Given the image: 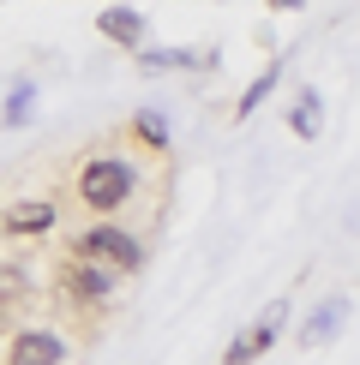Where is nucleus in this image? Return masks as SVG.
Wrapping results in <instances>:
<instances>
[{
	"mask_svg": "<svg viewBox=\"0 0 360 365\" xmlns=\"http://www.w3.org/2000/svg\"><path fill=\"white\" fill-rule=\"evenodd\" d=\"M132 197V168L120 156H90L79 168V204H90L96 216H114Z\"/></svg>",
	"mask_w": 360,
	"mask_h": 365,
	"instance_id": "obj_1",
	"label": "nucleus"
},
{
	"mask_svg": "<svg viewBox=\"0 0 360 365\" xmlns=\"http://www.w3.org/2000/svg\"><path fill=\"white\" fill-rule=\"evenodd\" d=\"M72 257H84V264H102V269H114V276H132V269L144 264V246L126 234V227L102 222V227H90V234L72 240Z\"/></svg>",
	"mask_w": 360,
	"mask_h": 365,
	"instance_id": "obj_2",
	"label": "nucleus"
},
{
	"mask_svg": "<svg viewBox=\"0 0 360 365\" xmlns=\"http://www.w3.org/2000/svg\"><path fill=\"white\" fill-rule=\"evenodd\" d=\"M54 287H60V306H66V312H109V299H114V269L72 257V264L60 269Z\"/></svg>",
	"mask_w": 360,
	"mask_h": 365,
	"instance_id": "obj_3",
	"label": "nucleus"
},
{
	"mask_svg": "<svg viewBox=\"0 0 360 365\" xmlns=\"http://www.w3.org/2000/svg\"><path fill=\"white\" fill-rule=\"evenodd\" d=\"M282 312H289V306L276 299V306H270L259 324L240 329V336L229 341V354H222V365H252V359H264V354H270V341H276V329H282Z\"/></svg>",
	"mask_w": 360,
	"mask_h": 365,
	"instance_id": "obj_4",
	"label": "nucleus"
},
{
	"mask_svg": "<svg viewBox=\"0 0 360 365\" xmlns=\"http://www.w3.org/2000/svg\"><path fill=\"white\" fill-rule=\"evenodd\" d=\"M66 359V341L54 329H19L6 347V365H60Z\"/></svg>",
	"mask_w": 360,
	"mask_h": 365,
	"instance_id": "obj_5",
	"label": "nucleus"
},
{
	"mask_svg": "<svg viewBox=\"0 0 360 365\" xmlns=\"http://www.w3.org/2000/svg\"><path fill=\"white\" fill-rule=\"evenodd\" d=\"M144 72H216V48H139Z\"/></svg>",
	"mask_w": 360,
	"mask_h": 365,
	"instance_id": "obj_6",
	"label": "nucleus"
},
{
	"mask_svg": "<svg viewBox=\"0 0 360 365\" xmlns=\"http://www.w3.org/2000/svg\"><path fill=\"white\" fill-rule=\"evenodd\" d=\"M96 30H102L109 42H120V48H132V54L144 48V12H139V6H102Z\"/></svg>",
	"mask_w": 360,
	"mask_h": 365,
	"instance_id": "obj_7",
	"label": "nucleus"
},
{
	"mask_svg": "<svg viewBox=\"0 0 360 365\" xmlns=\"http://www.w3.org/2000/svg\"><path fill=\"white\" fill-rule=\"evenodd\" d=\"M6 227H12V234H49V227H54V204H42V197L12 204L6 210Z\"/></svg>",
	"mask_w": 360,
	"mask_h": 365,
	"instance_id": "obj_8",
	"label": "nucleus"
},
{
	"mask_svg": "<svg viewBox=\"0 0 360 365\" xmlns=\"http://www.w3.org/2000/svg\"><path fill=\"white\" fill-rule=\"evenodd\" d=\"M276 78H282V54L270 60V66H264V72H259V78H252L246 90H240V102H234V120H252V114H259V102L270 96V90H276Z\"/></svg>",
	"mask_w": 360,
	"mask_h": 365,
	"instance_id": "obj_9",
	"label": "nucleus"
},
{
	"mask_svg": "<svg viewBox=\"0 0 360 365\" xmlns=\"http://www.w3.org/2000/svg\"><path fill=\"white\" fill-rule=\"evenodd\" d=\"M342 317H349V299H324L319 312L306 317V347H319V341H330L342 329Z\"/></svg>",
	"mask_w": 360,
	"mask_h": 365,
	"instance_id": "obj_10",
	"label": "nucleus"
},
{
	"mask_svg": "<svg viewBox=\"0 0 360 365\" xmlns=\"http://www.w3.org/2000/svg\"><path fill=\"white\" fill-rule=\"evenodd\" d=\"M319 126H324V102H319V90H306L289 114V132L294 138H319Z\"/></svg>",
	"mask_w": 360,
	"mask_h": 365,
	"instance_id": "obj_11",
	"label": "nucleus"
},
{
	"mask_svg": "<svg viewBox=\"0 0 360 365\" xmlns=\"http://www.w3.org/2000/svg\"><path fill=\"white\" fill-rule=\"evenodd\" d=\"M132 138H139L144 150H169V120H162L156 108H139L132 114Z\"/></svg>",
	"mask_w": 360,
	"mask_h": 365,
	"instance_id": "obj_12",
	"label": "nucleus"
},
{
	"mask_svg": "<svg viewBox=\"0 0 360 365\" xmlns=\"http://www.w3.org/2000/svg\"><path fill=\"white\" fill-rule=\"evenodd\" d=\"M30 114H36V90H30V84H12L6 108H0V126H24Z\"/></svg>",
	"mask_w": 360,
	"mask_h": 365,
	"instance_id": "obj_13",
	"label": "nucleus"
},
{
	"mask_svg": "<svg viewBox=\"0 0 360 365\" xmlns=\"http://www.w3.org/2000/svg\"><path fill=\"white\" fill-rule=\"evenodd\" d=\"M19 294H24V276H19L12 264H0V317H6V306H12Z\"/></svg>",
	"mask_w": 360,
	"mask_h": 365,
	"instance_id": "obj_14",
	"label": "nucleus"
},
{
	"mask_svg": "<svg viewBox=\"0 0 360 365\" xmlns=\"http://www.w3.org/2000/svg\"><path fill=\"white\" fill-rule=\"evenodd\" d=\"M270 6H276V12H294V6H306V0H270Z\"/></svg>",
	"mask_w": 360,
	"mask_h": 365,
	"instance_id": "obj_15",
	"label": "nucleus"
}]
</instances>
